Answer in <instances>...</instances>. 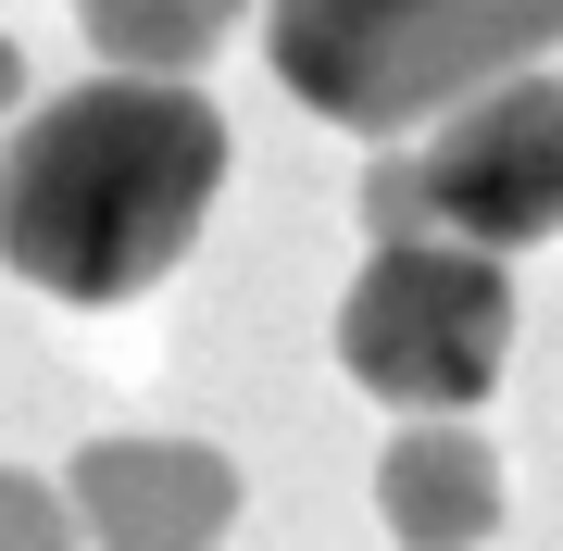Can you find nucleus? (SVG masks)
Segmentation results:
<instances>
[{"label": "nucleus", "mask_w": 563, "mask_h": 551, "mask_svg": "<svg viewBox=\"0 0 563 551\" xmlns=\"http://www.w3.org/2000/svg\"><path fill=\"white\" fill-rule=\"evenodd\" d=\"M225 188V113L188 76H76L0 139V264L51 301H139Z\"/></svg>", "instance_id": "f257e3e1"}, {"label": "nucleus", "mask_w": 563, "mask_h": 551, "mask_svg": "<svg viewBox=\"0 0 563 551\" xmlns=\"http://www.w3.org/2000/svg\"><path fill=\"white\" fill-rule=\"evenodd\" d=\"M13 101H25V51L0 38V113H13Z\"/></svg>", "instance_id": "9d476101"}, {"label": "nucleus", "mask_w": 563, "mask_h": 551, "mask_svg": "<svg viewBox=\"0 0 563 551\" xmlns=\"http://www.w3.org/2000/svg\"><path fill=\"white\" fill-rule=\"evenodd\" d=\"M426 188H439V225L476 239V251L563 239V76H514V88H488V101L439 113Z\"/></svg>", "instance_id": "20e7f679"}, {"label": "nucleus", "mask_w": 563, "mask_h": 551, "mask_svg": "<svg viewBox=\"0 0 563 551\" xmlns=\"http://www.w3.org/2000/svg\"><path fill=\"white\" fill-rule=\"evenodd\" d=\"M376 514L401 551H476L501 527V451L451 414H413L401 439L376 451Z\"/></svg>", "instance_id": "423d86ee"}, {"label": "nucleus", "mask_w": 563, "mask_h": 551, "mask_svg": "<svg viewBox=\"0 0 563 551\" xmlns=\"http://www.w3.org/2000/svg\"><path fill=\"white\" fill-rule=\"evenodd\" d=\"M251 0H76L88 51L113 63V76H201V63L239 38Z\"/></svg>", "instance_id": "0eeeda50"}, {"label": "nucleus", "mask_w": 563, "mask_h": 551, "mask_svg": "<svg viewBox=\"0 0 563 551\" xmlns=\"http://www.w3.org/2000/svg\"><path fill=\"white\" fill-rule=\"evenodd\" d=\"M76 489H51V476H25V464H0V551H76Z\"/></svg>", "instance_id": "1a4fd4ad"}, {"label": "nucleus", "mask_w": 563, "mask_h": 551, "mask_svg": "<svg viewBox=\"0 0 563 551\" xmlns=\"http://www.w3.org/2000/svg\"><path fill=\"white\" fill-rule=\"evenodd\" d=\"M63 489L88 551H225L239 527V464L213 439H88Z\"/></svg>", "instance_id": "39448f33"}, {"label": "nucleus", "mask_w": 563, "mask_h": 551, "mask_svg": "<svg viewBox=\"0 0 563 551\" xmlns=\"http://www.w3.org/2000/svg\"><path fill=\"white\" fill-rule=\"evenodd\" d=\"M363 239H376V251L451 239V225H439V188H426V151H376V164H363Z\"/></svg>", "instance_id": "6e6552de"}, {"label": "nucleus", "mask_w": 563, "mask_h": 551, "mask_svg": "<svg viewBox=\"0 0 563 551\" xmlns=\"http://www.w3.org/2000/svg\"><path fill=\"white\" fill-rule=\"evenodd\" d=\"M276 88L351 139H401L563 51V0H276Z\"/></svg>", "instance_id": "f03ea898"}, {"label": "nucleus", "mask_w": 563, "mask_h": 551, "mask_svg": "<svg viewBox=\"0 0 563 551\" xmlns=\"http://www.w3.org/2000/svg\"><path fill=\"white\" fill-rule=\"evenodd\" d=\"M339 364L351 388H376L388 414H463L488 401L514 364V276L476 239H401L363 251L351 301H339Z\"/></svg>", "instance_id": "7ed1b4c3"}]
</instances>
